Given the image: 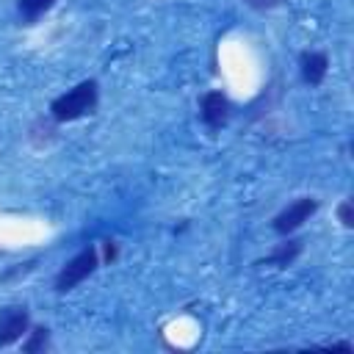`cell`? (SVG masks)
<instances>
[{"instance_id":"6da1fadb","label":"cell","mask_w":354,"mask_h":354,"mask_svg":"<svg viewBox=\"0 0 354 354\" xmlns=\"http://www.w3.org/2000/svg\"><path fill=\"white\" fill-rule=\"evenodd\" d=\"M97 105H100V83L94 77H86L50 102V116L58 124H66V122L91 116L97 111Z\"/></svg>"},{"instance_id":"7a4b0ae2","label":"cell","mask_w":354,"mask_h":354,"mask_svg":"<svg viewBox=\"0 0 354 354\" xmlns=\"http://www.w3.org/2000/svg\"><path fill=\"white\" fill-rule=\"evenodd\" d=\"M100 266H102V260H100V246H86V249H80L75 257H69V260L58 268V274H55V279H53L55 293H69V290H75V288H77L80 282H86Z\"/></svg>"},{"instance_id":"3957f363","label":"cell","mask_w":354,"mask_h":354,"mask_svg":"<svg viewBox=\"0 0 354 354\" xmlns=\"http://www.w3.org/2000/svg\"><path fill=\"white\" fill-rule=\"evenodd\" d=\"M318 207H321V202H318L315 196H299V199H293L290 205H285V207L271 218V230H274L279 238L293 235L296 230H301V227L318 213Z\"/></svg>"},{"instance_id":"277c9868","label":"cell","mask_w":354,"mask_h":354,"mask_svg":"<svg viewBox=\"0 0 354 354\" xmlns=\"http://www.w3.org/2000/svg\"><path fill=\"white\" fill-rule=\"evenodd\" d=\"M232 113H235V105H232V100L221 88H210V91H205L199 97V119H202V124L207 130L227 127Z\"/></svg>"},{"instance_id":"5b68a950","label":"cell","mask_w":354,"mask_h":354,"mask_svg":"<svg viewBox=\"0 0 354 354\" xmlns=\"http://www.w3.org/2000/svg\"><path fill=\"white\" fill-rule=\"evenodd\" d=\"M30 329V310L25 304L0 307V348L19 343Z\"/></svg>"},{"instance_id":"8992f818","label":"cell","mask_w":354,"mask_h":354,"mask_svg":"<svg viewBox=\"0 0 354 354\" xmlns=\"http://www.w3.org/2000/svg\"><path fill=\"white\" fill-rule=\"evenodd\" d=\"M299 75L310 88H318L329 75V55L324 50H301L299 53Z\"/></svg>"},{"instance_id":"52a82bcc","label":"cell","mask_w":354,"mask_h":354,"mask_svg":"<svg viewBox=\"0 0 354 354\" xmlns=\"http://www.w3.org/2000/svg\"><path fill=\"white\" fill-rule=\"evenodd\" d=\"M301 252H304V241H301V238H290V235H285V241H282V243H277V246H274V252H271L268 257L257 260V266L288 268V266H293V263L301 257Z\"/></svg>"},{"instance_id":"ba28073f","label":"cell","mask_w":354,"mask_h":354,"mask_svg":"<svg viewBox=\"0 0 354 354\" xmlns=\"http://www.w3.org/2000/svg\"><path fill=\"white\" fill-rule=\"evenodd\" d=\"M53 348V332L44 326V324H30L28 335L22 337V351L25 354H44Z\"/></svg>"},{"instance_id":"9c48e42d","label":"cell","mask_w":354,"mask_h":354,"mask_svg":"<svg viewBox=\"0 0 354 354\" xmlns=\"http://www.w3.org/2000/svg\"><path fill=\"white\" fill-rule=\"evenodd\" d=\"M58 0H17V14L25 25H36L44 14H50L55 8Z\"/></svg>"},{"instance_id":"30bf717a","label":"cell","mask_w":354,"mask_h":354,"mask_svg":"<svg viewBox=\"0 0 354 354\" xmlns=\"http://www.w3.org/2000/svg\"><path fill=\"white\" fill-rule=\"evenodd\" d=\"M55 124H58V122H55L53 116H50L47 122H44V119H36V122L30 124V133H28L30 144H33V147H47V144H53L55 136H58V133H55Z\"/></svg>"},{"instance_id":"8fae6325","label":"cell","mask_w":354,"mask_h":354,"mask_svg":"<svg viewBox=\"0 0 354 354\" xmlns=\"http://www.w3.org/2000/svg\"><path fill=\"white\" fill-rule=\"evenodd\" d=\"M335 213H337V221H340L346 230L354 227V205H351V199H343V202L335 207Z\"/></svg>"},{"instance_id":"7c38bea8","label":"cell","mask_w":354,"mask_h":354,"mask_svg":"<svg viewBox=\"0 0 354 354\" xmlns=\"http://www.w3.org/2000/svg\"><path fill=\"white\" fill-rule=\"evenodd\" d=\"M246 8H252V11H274V8H279V6H285L288 0H241Z\"/></svg>"},{"instance_id":"4fadbf2b","label":"cell","mask_w":354,"mask_h":354,"mask_svg":"<svg viewBox=\"0 0 354 354\" xmlns=\"http://www.w3.org/2000/svg\"><path fill=\"white\" fill-rule=\"evenodd\" d=\"M119 257V243L116 241H102V254H100V260L102 263H113Z\"/></svg>"}]
</instances>
